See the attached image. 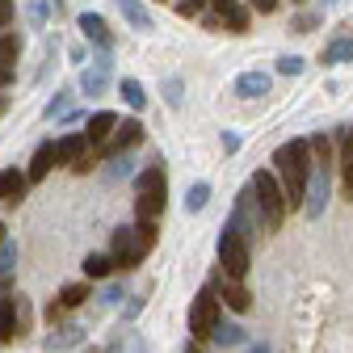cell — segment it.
<instances>
[{
	"mask_svg": "<svg viewBox=\"0 0 353 353\" xmlns=\"http://www.w3.org/2000/svg\"><path fill=\"white\" fill-rule=\"evenodd\" d=\"M47 118H68V93H55L47 101Z\"/></svg>",
	"mask_w": 353,
	"mask_h": 353,
	"instance_id": "32",
	"label": "cell"
},
{
	"mask_svg": "<svg viewBox=\"0 0 353 353\" xmlns=\"http://www.w3.org/2000/svg\"><path fill=\"white\" fill-rule=\"evenodd\" d=\"M101 303H105V307L122 303V286H105V290H101Z\"/></svg>",
	"mask_w": 353,
	"mask_h": 353,
	"instance_id": "36",
	"label": "cell"
},
{
	"mask_svg": "<svg viewBox=\"0 0 353 353\" xmlns=\"http://www.w3.org/2000/svg\"><path fill=\"white\" fill-rule=\"evenodd\" d=\"M130 172H135V160L130 156H110V176L114 181H122V176H130Z\"/></svg>",
	"mask_w": 353,
	"mask_h": 353,
	"instance_id": "29",
	"label": "cell"
},
{
	"mask_svg": "<svg viewBox=\"0 0 353 353\" xmlns=\"http://www.w3.org/2000/svg\"><path fill=\"white\" fill-rule=\"evenodd\" d=\"M80 353H97V349H80Z\"/></svg>",
	"mask_w": 353,
	"mask_h": 353,
	"instance_id": "48",
	"label": "cell"
},
{
	"mask_svg": "<svg viewBox=\"0 0 353 353\" xmlns=\"http://www.w3.org/2000/svg\"><path fill=\"white\" fill-rule=\"evenodd\" d=\"M118 9H122V17H126L130 30H152V13L139 5V0H118Z\"/></svg>",
	"mask_w": 353,
	"mask_h": 353,
	"instance_id": "17",
	"label": "cell"
},
{
	"mask_svg": "<svg viewBox=\"0 0 353 353\" xmlns=\"http://www.w3.org/2000/svg\"><path fill=\"white\" fill-rule=\"evenodd\" d=\"M223 303L232 307V312H248V307H252V294H248L240 282H228V286H223Z\"/></svg>",
	"mask_w": 353,
	"mask_h": 353,
	"instance_id": "22",
	"label": "cell"
},
{
	"mask_svg": "<svg viewBox=\"0 0 353 353\" xmlns=\"http://www.w3.org/2000/svg\"><path fill=\"white\" fill-rule=\"evenodd\" d=\"M236 93L240 97H265V93H270V76H265V72H244L236 80Z\"/></svg>",
	"mask_w": 353,
	"mask_h": 353,
	"instance_id": "16",
	"label": "cell"
},
{
	"mask_svg": "<svg viewBox=\"0 0 353 353\" xmlns=\"http://www.w3.org/2000/svg\"><path fill=\"white\" fill-rule=\"evenodd\" d=\"M324 206H328V168H316V172H312V181H307L303 210H307V219H320Z\"/></svg>",
	"mask_w": 353,
	"mask_h": 353,
	"instance_id": "6",
	"label": "cell"
},
{
	"mask_svg": "<svg viewBox=\"0 0 353 353\" xmlns=\"http://www.w3.org/2000/svg\"><path fill=\"white\" fill-rule=\"evenodd\" d=\"M13 270H17V244L5 240V244H0V278H9Z\"/></svg>",
	"mask_w": 353,
	"mask_h": 353,
	"instance_id": "28",
	"label": "cell"
},
{
	"mask_svg": "<svg viewBox=\"0 0 353 353\" xmlns=\"http://www.w3.org/2000/svg\"><path fill=\"white\" fill-rule=\"evenodd\" d=\"M0 244H5V223H0Z\"/></svg>",
	"mask_w": 353,
	"mask_h": 353,
	"instance_id": "46",
	"label": "cell"
},
{
	"mask_svg": "<svg viewBox=\"0 0 353 353\" xmlns=\"http://www.w3.org/2000/svg\"><path fill=\"white\" fill-rule=\"evenodd\" d=\"M110 270H114V261H110L105 252H88V256H84V274H88V278H110Z\"/></svg>",
	"mask_w": 353,
	"mask_h": 353,
	"instance_id": "24",
	"label": "cell"
},
{
	"mask_svg": "<svg viewBox=\"0 0 353 353\" xmlns=\"http://www.w3.org/2000/svg\"><path fill=\"white\" fill-rule=\"evenodd\" d=\"M324 63H353V38H336L332 47H324Z\"/></svg>",
	"mask_w": 353,
	"mask_h": 353,
	"instance_id": "23",
	"label": "cell"
},
{
	"mask_svg": "<svg viewBox=\"0 0 353 353\" xmlns=\"http://www.w3.org/2000/svg\"><path fill=\"white\" fill-rule=\"evenodd\" d=\"M105 80H110V55H101L93 68L80 76V88H84L88 97H101V93H105Z\"/></svg>",
	"mask_w": 353,
	"mask_h": 353,
	"instance_id": "10",
	"label": "cell"
},
{
	"mask_svg": "<svg viewBox=\"0 0 353 353\" xmlns=\"http://www.w3.org/2000/svg\"><path fill=\"white\" fill-rule=\"evenodd\" d=\"M76 26H80V34L93 42V47H101V51L110 55L114 38H110V26H105V17H101V13H80V17H76Z\"/></svg>",
	"mask_w": 353,
	"mask_h": 353,
	"instance_id": "7",
	"label": "cell"
},
{
	"mask_svg": "<svg viewBox=\"0 0 353 353\" xmlns=\"http://www.w3.org/2000/svg\"><path fill=\"white\" fill-rule=\"evenodd\" d=\"M303 68H307V59H299V55H282L278 59V72L282 76H303Z\"/></svg>",
	"mask_w": 353,
	"mask_h": 353,
	"instance_id": "31",
	"label": "cell"
},
{
	"mask_svg": "<svg viewBox=\"0 0 353 353\" xmlns=\"http://www.w3.org/2000/svg\"><path fill=\"white\" fill-rule=\"evenodd\" d=\"M248 5H252L256 13H274V9H278V0H248Z\"/></svg>",
	"mask_w": 353,
	"mask_h": 353,
	"instance_id": "39",
	"label": "cell"
},
{
	"mask_svg": "<svg viewBox=\"0 0 353 353\" xmlns=\"http://www.w3.org/2000/svg\"><path fill=\"white\" fill-rule=\"evenodd\" d=\"M0 114H5V97H0Z\"/></svg>",
	"mask_w": 353,
	"mask_h": 353,
	"instance_id": "47",
	"label": "cell"
},
{
	"mask_svg": "<svg viewBox=\"0 0 353 353\" xmlns=\"http://www.w3.org/2000/svg\"><path fill=\"white\" fill-rule=\"evenodd\" d=\"M13 21V0H0V26Z\"/></svg>",
	"mask_w": 353,
	"mask_h": 353,
	"instance_id": "40",
	"label": "cell"
},
{
	"mask_svg": "<svg viewBox=\"0 0 353 353\" xmlns=\"http://www.w3.org/2000/svg\"><path fill=\"white\" fill-rule=\"evenodd\" d=\"M17 336V299H0V341Z\"/></svg>",
	"mask_w": 353,
	"mask_h": 353,
	"instance_id": "18",
	"label": "cell"
},
{
	"mask_svg": "<svg viewBox=\"0 0 353 353\" xmlns=\"http://www.w3.org/2000/svg\"><path fill=\"white\" fill-rule=\"evenodd\" d=\"M135 190H139V194H148V190H168V181H164V168H160V156L152 160V168H143V172H139Z\"/></svg>",
	"mask_w": 353,
	"mask_h": 353,
	"instance_id": "20",
	"label": "cell"
},
{
	"mask_svg": "<svg viewBox=\"0 0 353 353\" xmlns=\"http://www.w3.org/2000/svg\"><path fill=\"white\" fill-rule=\"evenodd\" d=\"M219 299H214V282H206L198 294H194V307H190V336L194 341H206V336H214V328H219Z\"/></svg>",
	"mask_w": 353,
	"mask_h": 353,
	"instance_id": "5",
	"label": "cell"
},
{
	"mask_svg": "<svg viewBox=\"0 0 353 353\" xmlns=\"http://www.w3.org/2000/svg\"><path fill=\"white\" fill-rule=\"evenodd\" d=\"M202 5H206V0H181V5H176V13H181V17H194V13H202Z\"/></svg>",
	"mask_w": 353,
	"mask_h": 353,
	"instance_id": "35",
	"label": "cell"
},
{
	"mask_svg": "<svg viewBox=\"0 0 353 353\" xmlns=\"http://www.w3.org/2000/svg\"><path fill=\"white\" fill-rule=\"evenodd\" d=\"M341 160H345V164L353 160V126H345V148H341Z\"/></svg>",
	"mask_w": 353,
	"mask_h": 353,
	"instance_id": "37",
	"label": "cell"
},
{
	"mask_svg": "<svg viewBox=\"0 0 353 353\" xmlns=\"http://www.w3.org/2000/svg\"><path fill=\"white\" fill-rule=\"evenodd\" d=\"M143 139V126L130 118V122H122V126H114V139H110V156H122L126 148H135Z\"/></svg>",
	"mask_w": 353,
	"mask_h": 353,
	"instance_id": "13",
	"label": "cell"
},
{
	"mask_svg": "<svg viewBox=\"0 0 353 353\" xmlns=\"http://www.w3.org/2000/svg\"><path fill=\"white\" fill-rule=\"evenodd\" d=\"M55 168V143H42L38 152H34V160H30V168H26V181H42Z\"/></svg>",
	"mask_w": 353,
	"mask_h": 353,
	"instance_id": "15",
	"label": "cell"
},
{
	"mask_svg": "<svg viewBox=\"0 0 353 353\" xmlns=\"http://www.w3.org/2000/svg\"><path fill=\"white\" fill-rule=\"evenodd\" d=\"M214 9H219V13H228V9H236V0H214Z\"/></svg>",
	"mask_w": 353,
	"mask_h": 353,
	"instance_id": "43",
	"label": "cell"
},
{
	"mask_svg": "<svg viewBox=\"0 0 353 353\" xmlns=\"http://www.w3.org/2000/svg\"><path fill=\"white\" fill-rule=\"evenodd\" d=\"M118 93H122V101H126L130 110H143V105H148L143 84H139V80H130V76H122V80H118Z\"/></svg>",
	"mask_w": 353,
	"mask_h": 353,
	"instance_id": "19",
	"label": "cell"
},
{
	"mask_svg": "<svg viewBox=\"0 0 353 353\" xmlns=\"http://www.w3.org/2000/svg\"><path fill=\"white\" fill-rule=\"evenodd\" d=\"M248 194H252V206H256V219L265 232H278L282 219H286V198H282V185L274 172H256L248 181Z\"/></svg>",
	"mask_w": 353,
	"mask_h": 353,
	"instance_id": "2",
	"label": "cell"
},
{
	"mask_svg": "<svg viewBox=\"0 0 353 353\" xmlns=\"http://www.w3.org/2000/svg\"><path fill=\"white\" fill-rule=\"evenodd\" d=\"M214 341L223 345V349H236V345H244V328H240V324H223V320H219Z\"/></svg>",
	"mask_w": 353,
	"mask_h": 353,
	"instance_id": "25",
	"label": "cell"
},
{
	"mask_svg": "<svg viewBox=\"0 0 353 353\" xmlns=\"http://www.w3.org/2000/svg\"><path fill=\"white\" fill-rule=\"evenodd\" d=\"M76 345H84V328L80 324H59V328H51L47 336H42V349H51V353L76 349Z\"/></svg>",
	"mask_w": 353,
	"mask_h": 353,
	"instance_id": "8",
	"label": "cell"
},
{
	"mask_svg": "<svg viewBox=\"0 0 353 353\" xmlns=\"http://www.w3.org/2000/svg\"><path fill=\"white\" fill-rule=\"evenodd\" d=\"M156 244V223H135V228H118L110 240V261L122 270H135L148 256V248Z\"/></svg>",
	"mask_w": 353,
	"mask_h": 353,
	"instance_id": "3",
	"label": "cell"
},
{
	"mask_svg": "<svg viewBox=\"0 0 353 353\" xmlns=\"http://www.w3.org/2000/svg\"><path fill=\"white\" fill-rule=\"evenodd\" d=\"M88 299H93V294H88V282H72V286L59 290V307H63V312H72V307H80Z\"/></svg>",
	"mask_w": 353,
	"mask_h": 353,
	"instance_id": "21",
	"label": "cell"
},
{
	"mask_svg": "<svg viewBox=\"0 0 353 353\" xmlns=\"http://www.w3.org/2000/svg\"><path fill=\"white\" fill-rule=\"evenodd\" d=\"M345 194H349V198H353V160H349V164H345Z\"/></svg>",
	"mask_w": 353,
	"mask_h": 353,
	"instance_id": "41",
	"label": "cell"
},
{
	"mask_svg": "<svg viewBox=\"0 0 353 353\" xmlns=\"http://www.w3.org/2000/svg\"><path fill=\"white\" fill-rule=\"evenodd\" d=\"M17 55H21V38L17 34H0V68H13Z\"/></svg>",
	"mask_w": 353,
	"mask_h": 353,
	"instance_id": "26",
	"label": "cell"
},
{
	"mask_svg": "<svg viewBox=\"0 0 353 353\" xmlns=\"http://www.w3.org/2000/svg\"><path fill=\"white\" fill-rule=\"evenodd\" d=\"M219 265H223L228 282H240V278L248 274V265H252V256H248V240H244L232 223H223V232H219Z\"/></svg>",
	"mask_w": 353,
	"mask_h": 353,
	"instance_id": "4",
	"label": "cell"
},
{
	"mask_svg": "<svg viewBox=\"0 0 353 353\" xmlns=\"http://www.w3.org/2000/svg\"><path fill=\"white\" fill-rule=\"evenodd\" d=\"M206 202H210V185H206V181L190 185V194H185V210L198 214V210H206Z\"/></svg>",
	"mask_w": 353,
	"mask_h": 353,
	"instance_id": "27",
	"label": "cell"
},
{
	"mask_svg": "<svg viewBox=\"0 0 353 353\" xmlns=\"http://www.w3.org/2000/svg\"><path fill=\"white\" fill-rule=\"evenodd\" d=\"M84 152H88V139L84 135H63L59 143H55V164H80L84 160Z\"/></svg>",
	"mask_w": 353,
	"mask_h": 353,
	"instance_id": "11",
	"label": "cell"
},
{
	"mask_svg": "<svg viewBox=\"0 0 353 353\" xmlns=\"http://www.w3.org/2000/svg\"><path fill=\"white\" fill-rule=\"evenodd\" d=\"M223 17H228V26H232V34H244V30H248V9H240V5H236V9H228Z\"/></svg>",
	"mask_w": 353,
	"mask_h": 353,
	"instance_id": "30",
	"label": "cell"
},
{
	"mask_svg": "<svg viewBox=\"0 0 353 353\" xmlns=\"http://www.w3.org/2000/svg\"><path fill=\"white\" fill-rule=\"evenodd\" d=\"M185 353H206V349H198V345H190V349H185Z\"/></svg>",
	"mask_w": 353,
	"mask_h": 353,
	"instance_id": "45",
	"label": "cell"
},
{
	"mask_svg": "<svg viewBox=\"0 0 353 353\" xmlns=\"http://www.w3.org/2000/svg\"><path fill=\"white\" fill-rule=\"evenodd\" d=\"M274 164H278V176H282V198H286V206L294 210V206H303V198H307V181H312V172H316V160H312V152H307V139H290V143H282L278 152H274Z\"/></svg>",
	"mask_w": 353,
	"mask_h": 353,
	"instance_id": "1",
	"label": "cell"
},
{
	"mask_svg": "<svg viewBox=\"0 0 353 353\" xmlns=\"http://www.w3.org/2000/svg\"><path fill=\"white\" fill-rule=\"evenodd\" d=\"M328 5H336V0H328Z\"/></svg>",
	"mask_w": 353,
	"mask_h": 353,
	"instance_id": "49",
	"label": "cell"
},
{
	"mask_svg": "<svg viewBox=\"0 0 353 353\" xmlns=\"http://www.w3.org/2000/svg\"><path fill=\"white\" fill-rule=\"evenodd\" d=\"M13 84V68H0V88H9Z\"/></svg>",
	"mask_w": 353,
	"mask_h": 353,
	"instance_id": "42",
	"label": "cell"
},
{
	"mask_svg": "<svg viewBox=\"0 0 353 353\" xmlns=\"http://www.w3.org/2000/svg\"><path fill=\"white\" fill-rule=\"evenodd\" d=\"M26 190H30V181H26V172L21 168H5L0 172V202H21L26 198Z\"/></svg>",
	"mask_w": 353,
	"mask_h": 353,
	"instance_id": "9",
	"label": "cell"
},
{
	"mask_svg": "<svg viewBox=\"0 0 353 353\" xmlns=\"http://www.w3.org/2000/svg\"><path fill=\"white\" fill-rule=\"evenodd\" d=\"M316 26H320V17H316V13H303V17H294V26H290V30H294V34H307V30H316Z\"/></svg>",
	"mask_w": 353,
	"mask_h": 353,
	"instance_id": "33",
	"label": "cell"
},
{
	"mask_svg": "<svg viewBox=\"0 0 353 353\" xmlns=\"http://www.w3.org/2000/svg\"><path fill=\"white\" fill-rule=\"evenodd\" d=\"M223 152H240V135H236V130H223Z\"/></svg>",
	"mask_w": 353,
	"mask_h": 353,
	"instance_id": "38",
	"label": "cell"
},
{
	"mask_svg": "<svg viewBox=\"0 0 353 353\" xmlns=\"http://www.w3.org/2000/svg\"><path fill=\"white\" fill-rule=\"evenodd\" d=\"M164 93H168V105H172V110H181V80H168Z\"/></svg>",
	"mask_w": 353,
	"mask_h": 353,
	"instance_id": "34",
	"label": "cell"
},
{
	"mask_svg": "<svg viewBox=\"0 0 353 353\" xmlns=\"http://www.w3.org/2000/svg\"><path fill=\"white\" fill-rule=\"evenodd\" d=\"M114 126H118V118H114L110 110H101V114H93V118H88L84 139H88V143H105V139L114 135Z\"/></svg>",
	"mask_w": 353,
	"mask_h": 353,
	"instance_id": "14",
	"label": "cell"
},
{
	"mask_svg": "<svg viewBox=\"0 0 353 353\" xmlns=\"http://www.w3.org/2000/svg\"><path fill=\"white\" fill-rule=\"evenodd\" d=\"M164 214V190H148L135 198V219L139 223H156V219Z\"/></svg>",
	"mask_w": 353,
	"mask_h": 353,
	"instance_id": "12",
	"label": "cell"
},
{
	"mask_svg": "<svg viewBox=\"0 0 353 353\" xmlns=\"http://www.w3.org/2000/svg\"><path fill=\"white\" fill-rule=\"evenodd\" d=\"M248 353H270V345H265V341H256V345H252Z\"/></svg>",
	"mask_w": 353,
	"mask_h": 353,
	"instance_id": "44",
	"label": "cell"
}]
</instances>
